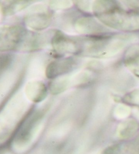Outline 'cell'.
<instances>
[{"mask_svg":"<svg viewBox=\"0 0 139 154\" xmlns=\"http://www.w3.org/2000/svg\"><path fill=\"white\" fill-rule=\"evenodd\" d=\"M93 12L105 26L122 31H139V12L125 10L115 2H96Z\"/></svg>","mask_w":139,"mask_h":154,"instance_id":"1","label":"cell"},{"mask_svg":"<svg viewBox=\"0 0 139 154\" xmlns=\"http://www.w3.org/2000/svg\"><path fill=\"white\" fill-rule=\"evenodd\" d=\"M134 114H135L136 118H137V119H139V109H136L134 111Z\"/></svg>","mask_w":139,"mask_h":154,"instance_id":"12","label":"cell"},{"mask_svg":"<svg viewBox=\"0 0 139 154\" xmlns=\"http://www.w3.org/2000/svg\"><path fill=\"white\" fill-rule=\"evenodd\" d=\"M27 97L31 102L38 103L46 97L47 88L42 82H31L27 88Z\"/></svg>","mask_w":139,"mask_h":154,"instance_id":"8","label":"cell"},{"mask_svg":"<svg viewBox=\"0 0 139 154\" xmlns=\"http://www.w3.org/2000/svg\"><path fill=\"white\" fill-rule=\"evenodd\" d=\"M137 129V123L132 119H128L122 122L117 127V136L122 139H129L136 133Z\"/></svg>","mask_w":139,"mask_h":154,"instance_id":"9","label":"cell"},{"mask_svg":"<svg viewBox=\"0 0 139 154\" xmlns=\"http://www.w3.org/2000/svg\"><path fill=\"white\" fill-rule=\"evenodd\" d=\"M124 99L129 104L139 105V89L134 90V91L128 93Z\"/></svg>","mask_w":139,"mask_h":154,"instance_id":"11","label":"cell"},{"mask_svg":"<svg viewBox=\"0 0 139 154\" xmlns=\"http://www.w3.org/2000/svg\"><path fill=\"white\" fill-rule=\"evenodd\" d=\"M124 63L134 75L139 77V44L128 48L124 54Z\"/></svg>","mask_w":139,"mask_h":154,"instance_id":"7","label":"cell"},{"mask_svg":"<svg viewBox=\"0 0 139 154\" xmlns=\"http://www.w3.org/2000/svg\"><path fill=\"white\" fill-rule=\"evenodd\" d=\"M130 113V108L124 105L117 106L114 111V116L116 118L122 119L126 118Z\"/></svg>","mask_w":139,"mask_h":154,"instance_id":"10","label":"cell"},{"mask_svg":"<svg viewBox=\"0 0 139 154\" xmlns=\"http://www.w3.org/2000/svg\"><path fill=\"white\" fill-rule=\"evenodd\" d=\"M100 154H139V134L134 139L109 146Z\"/></svg>","mask_w":139,"mask_h":154,"instance_id":"5","label":"cell"},{"mask_svg":"<svg viewBox=\"0 0 139 154\" xmlns=\"http://www.w3.org/2000/svg\"><path fill=\"white\" fill-rule=\"evenodd\" d=\"M75 27L79 33H84L87 36L98 35L107 33V29L103 24H100L93 18H82L76 21Z\"/></svg>","mask_w":139,"mask_h":154,"instance_id":"4","label":"cell"},{"mask_svg":"<svg viewBox=\"0 0 139 154\" xmlns=\"http://www.w3.org/2000/svg\"><path fill=\"white\" fill-rule=\"evenodd\" d=\"M52 21V15L47 11L30 14L26 18V23L31 29L40 31L46 28Z\"/></svg>","mask_w":139,"mask_h":154,"instance_id":"6","label":"cell"},{"mask_svg":"<svg viewBox=\"0 0 139 154\" xmlns=\"http://www.w3.org/2000/svg\"><path fill=\"white\" fill-rule=\"evenodd\" d=\"M77 65V60L73 57L60 58L52 61L48 65L45 75L49 79H54L63 75L75 69Z\"/></svg>","mask_w":139,"mask_h":154,"instance_id":"3","label":"cell"},{"mask_svg":"<svg viewBox=\"0 0 139 154\" xmlns=\"http://www.w3.org/2000/svg\"><path fill=\"white\" fill-rule=\"evenodd\" d=\"M44 111L37 110L29 117L17 137V149L25 150L36 139L44 125Z\"/></svg>","mask_w":139,"mask_h":154,"instance_id":"2","label":"cell"}]
</instances>
